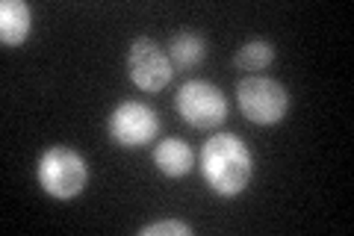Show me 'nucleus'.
<instances>
[{"instance_id":"423d86ee","label":"nucleus","mask_w":354,"mask_h":236,"mask_svg":"<svg viewBox=\"0 0 354 236\" xmlns=\"http://www.w3.org/2000/svg\"><path fill=\"white\" fill-rule=\"evenodd\" d=\"M127 77L142 92H162V89L171 83L174 69H171L169 53L153 39L142 36L133 42L127 51Z\"/></svg>"},{"instance_id":"f03ea898","label":"nucleus","mask_w":354,"mask_h":236,"mask_svg":"<svg viewBox=\"0 0 354 236\" xmlns=\"http://www.w3.org/2000/svg\"><path fill=\"white\" fill-rule=\"evenodd\" d=\"M36 181L44 195L57 201H71L88 186V163L80 151L68 145H53L36 163Z\"/></svg>"},{"instance_id":"0eeeda50","label":"nucleus","mask_w":354,"mask_h":236,"mask_svg":"<svg viewBox=\"0 0 354 236\" xmlns=\"http://www.w3.org/2000/svg\"><path fill=\"white\" fill-rule=\"evenodd\" d=\"M153 165L162 177L169 181H177V177H186L195 168V154L189 148V142L180 139V136H169L153 145V154H151Z\"/></svg>"},{"instance_id":"9d476101","label":"nucleus","mask_w":354,"mask_h":236,"mask_svg":"<svg viewBox=\"0 0 354 236\" xmlns=\"http://www.w3.org/2000/svg\"><path fill=\"white\" fill-rule=\"evenodd\" d=\"M274 62V44L266 39H251L245 42L234 56V65L239 71H263Z\"/></svg>"},{"instance_id":"f257e3e1","label":"nucleus","mask_w":354,"mask_h":236,"mask_svg":"<svg viewBox=\"0 0 354 236\" xmlns=\"http://www.w3.org/2000/svg\"><path fill=\"white\" fill-rule=\"evenodd\" d=\"M201 174L218 198H239L254 181V154L236 133H216L201 148Z\"/></svg>"},{"instance_id":"6e6552de","label":"nucleus","mask_w":354,"mask_h":236,"mask_svg":"<svg viewBox=\"0 0 354 236\" xmlns=\"http://www.w3.org/2000/svg\"><path fill=\"white\" fill-rule=\"evenodd\" d=\"M32 30V9L24 0H3L0 3V42L6 48L24 44Z\"/></svg>"},{"instance_id":"1a4fd4ad","label":"nucleus","mask_w":354,"mask_h":236,"mask_svg":"<svg viewBox=\"0 0 354 236\" xmlns=\"http://www.w3.org/2000/svg\"><path fill=\"white\" fill-rule=\"evenodd\" d=\"M207 56V42L198 36V33H174L171 42H169V60H171V69L174 71H189L195 65H201Z\"/></svg>"},{"instance_id":"7ed1b4c3","label":"nucleus","mask_w":354,"mask_h":236,"mask_svg":"<svg viewBox=\"0 0 354 236\" xmlns=\"http://www.w3.org/2000/svg\"><path fill=\"white\" fill-rule=\"evenodd\" d=\"M236 104L251 125L274 127V125H281L286 118V112H290V95H286V89L278 80H272V77L251 74L245 80H239V86H236Z\"/></svg>"},{"instance_id":"39448f33","label":"nucleus","mask_w":354,"mask_h":236,"mask_svg":"<svg viewBox=\"0 0 354 236\" xmlns=\"http://www.w3.org/2000/svg\"><path fill=\"white\" fill-rule=\"evenodd\" d=\"M109 142L118 148H145L148 142L157 139L160 133V116L153 107L142 100H121L106 118Z\"/></svg>"},{"instance_id":"9b49d317","label":"nucleus","mask_w":354,"mask_h":236,"mask_svg":"<svg viewBox=\"0 0 354 236\" xmlns=\"http://www.w3.org/2000/svg\"><path fill=\"white\" fill-rule=\"evenodd\" d=\"M139 236H192V228L180 219H162V221H151L139 230Z\"/></svg>"},{"instance_id":"20e7f679","label":"nucleus","mask_w":354,"mask_h":236,"mask_svg":"<svg viewBox=\"0 0 354 236\" xmlns=\"http://www.w3.org/2000/svg\"><path fill=\"white\" fill-rule=\"evenodd\" d=\"M174 109L195 130H216L227 118V98L218 86L207 80H186L177 89Z\"/></svg>"}]
</instances>
